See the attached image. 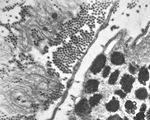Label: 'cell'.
<instances>
[{
  "label": "cell",
  "mask_w": 150,
  "mask_h": 120,
  "mask_svg": "<svg viewBox=\"0 0 150 120\" xmlns=\"http://www.w3.org/2000/svg\"><path fill=\"white\" fill-rule=\"evenodd\" d=\"M149 68H150V66H149Z\"/></svg>",
  "instance_id": "cell-21"
},
{
  "label": "cell",
  "mask_w": 150,
  "mask_h": 120,
  "mask_svg": "<svg viewBox=\"0 0 150 120\" xmlns=\"http://www.w3.org/2000/svg\"><path fill=\"white\" fill-rule=\"evenodd\" d=\"M98 85H99V83H98L97 80H93V79H91V80H89L88 82L86 83L85 91L87 93L95 92V91L98 89Z\"/></svg>",
  "instance_id": "cell-4"
},
{
  "label": "cell",
  "mask_w": 150,
  "mask_h": 120,
  "mask_svg": "<svg viewBox=\"0 0 150 120\" xmlns=\"http://www.w3.org/2000/svg\"><path fill=\"white\" fill-rule=\"evenodd\" d=\"M136 97L138 99H145L147 97V91L144 88H140L136 91Z\"/></svg>",
  "instance_id": "cell-11"
},
{
  "label": "cell",
  "mask_w": 150,
  "mask_h": 120,
  "mask_svg": "<svg viewBox=\"0 0 150 120\" xmlns=\"http://www.w3.org/2000/svg\"><path fill=\"white\" fill-rule=\"evenodd\" d=\"M118 76H119V71L118 70H116L113 72L112 74L110 75V78H109V84H114L116 81H117V78H118Z\"/></svg>",
  "instance_id": "cell-12"
},
{
  "label": "cell",
  "mask_w": 150,
  "mask_h": 120,
  "mask_svg": "<svg viewBox=\"0 0 150 120\" xmlns=\"http://www.w3.org/2000/svg\"><path fill=\"white\" fill-rule=\"evenodd\" d=\"M110 73V67H105L103 70V77H107L108 75H109Z\"/></svg>",
  "instance_id": "cell-13"
},
{
  "label": "cell",
  "mask_w": 150,
  "mask_h": 120,
  "mask_svg": "<svg viewBox=\"0 0 150 120\" xmlns=\"http://www.w3.org/2000/svg\"><path fill=\"white\" fill-rule=\"evenodd\" d=\"M129 71L131 72V73H135V72L137 71V66L134 65V64H131L129 67Z\"/></svg>",
  "instance_id": "cell-15"
},
{
  "label": "cell",
  "mask_w": 150,
  "mask_h": 120,
  "mask_svg": "<svg viewBox=\"0 0 150 120\" xmlns=\"http://www.w3.org/2000/svg\"><path fill=\"white\" fill-rule=\"evenodd\" d=\"M125 108H126L127 112L133 113L135 111V109H136V103L132 101H127L126 104H125Z\"/></svg>",
  "instance_id": "cell-10"
},
{
  "label": "cell",
  "mask_w": 150,
  "mask_h": 120,
  "mask_svg": "<svg viewBox=\"0 0 150 120\" xmlns=\"http://www.w3.org/2000/svg\"><path fill=\"white\" fill-rule=\"evenodd\" d=\"M105 62H106L105 56H104L103 54L99 55L97 58L95 59V61L93 62L92 66H91V68H90L91 72L94 74H97L98 72H100L101 69H102V67L105 65Z\"/></svg>",
  "instance_id": "cell-2"
},
{
  "label": "cell",
  "mask_w": 150,
  "mask_h": 120,
  "mask_svg": "<svg viewBox=\"0 0 150 120\" xmlns=\"http://www.w3.org/2000/svg\"><path fill=\"white\" fill-rule=\"evenodd\" d=\"M145 109H146V105H145V104H142L141 108H140V112H142V113H144Z\"/></svg>",
  "instance_id": "cell-18"
},
{
  "label": "cell",
  "mask_w": 150,
  "mask_h": 120,
  "mask_svg": "<svg viewBox=\"0 0 150 120\" xmlns=\"http://www.w3.org/2000/svg\"><path fill=\"white\" fill-rule=\"evenodd\" d=\"M149 78V73H148V70H147L145 67H142L139 71V75H138V79H139V82L142 83V84H145L147 82Z\"/></svg>",
  "instance_id": "cell-7"
},
{
  "label": "cell",
  "mask_w": 150,
  "mask_h": 120,
  "mask_svg": "<svg viewBox=\"0 0 150 120\" xmlns=\"http://www.w3.org/2000/svg\"><path fill=\"white\" fill-rule=\"evenodd\" d=\"M148 120H150V111H149V113H148Z\"/></svg>",
  "instance_id": "cell-19"
},
{
  "label": "cell",
  "mask_w": 150,
  "mask_h": 120,
  "mask_svg": "<svg viewBox=\"0 0 150 120\" xmlns=\"http://www.w3.org/2000/svg\"><path fill=\"white\" fill-rule=\"evenodd\" d=\"M106 108H107L108 111H116V110H118V108H119V102H118L115 98H113L112 100H110V101L106 104Z\"/></svg>",
  "instance_id": "cell-8"
},
{
  "label": "cell",
  "mask_w": 150,
  "mask_h": 120,
  "mask_svg": "<svg viewBox=\"0 0 150 120\" xmlns=\"http://www.w3.org/2000/svg\"><path fill=\"white\" fill-rule=\"evenodd\" d=\"M111 62L115 65H121L124 63V56L120 52H114L111 55Z\"/></svg>",
  "instance_id": "cell-5"
},
{
  "label": "cell",
  "mask_w": 150,
  "mask_h": 120,
  "mask_svg": "<svg viewBox=\"0 0 150 120\" xmlns=\"http://www.w3.org/2000/svg\"><path fill=\"white\" fill-rule=\"evenodd\" d=\"M97 120H100V119H97Z\"/></svg>",
  "instance_id": "cell-20"
},
{
  "label": "cell",
  "mask_w": 150,
  "mask_h": 120,
  "mask_svg": "<svg viewBox=\"0 0 150 120\" xmlns=\"http://www.w3.org/2000/svg\"><path fill=\"white\" fill-rule=\"evenodd\" d=\"M108 120H122V119L120 118L118 115H113V116H110L109 118H108Z\"/></svg>",
  "instance_id": "cell-17"
},
{
  "label": "cell",
  "mask_w": 150,
  "mask_h": 120,
  "mask_svg": "<svg viewBox=\"0 0 150 120\" xmlns=\"http://www.w3.org/2000/svg\"><path fill=\"white\" fill-rule=\"evenodd\" d=\"M115 94L116 95H119L121 98H124L125 96H126V93H125L123 90H117V91H115Z\"/></svg>",
  "instance_id": "cell-14"
},
{
  "label": "cell",
  "mask_w": 150,
  "mask_h": 120,
  "mask_svg": "<svg viewBox=\"0 0 150 120\" xmlns=\"http://www.w3.org/2000/svg\"><path fill=\"white\" fill-rule=\"evenodd\" d=\"M133 82H134V78H133V76L128 75V74H125L121 79L122 90L124 91L125 93L130 92V91H131V88H132Z\"/></svg>",
  "instance_id": "cell-3"
},
{
  "label": "cell",
  "mask_w": 150,
  "mask_h": 120,
  "mask_svg": "<svg viewBox=\"0 0 150 120\" xmlns=\"http://www.w3.org/2000/svg\"><path fill=\"white\" fill-rule=\"evenodd\" d=\"M135 120H144V113H142V112L138 113L135 117Z\"/></svg>",
  "instance_id": "cell-16"
},
{
  "label": "cell",
  "mask_w": 150,
  "mask_h": 120,
  "mask_svg": "<svg viewBox=\"0 0 150 120\" xmlns=\"http://www.w3.org/2000/svg\"><path fill=\"white\" fill-rule=\"evenodd\" d=\"M1 120H36L34 116H13L8 117L2 112L1 113Z\"/></svg>",
  "instance_id": "cell-6"
},
{
  "label": "cell",
  "mask_w": 150,
  "mask_h": 120,
  "mask_svg": "<svg viewBox=\"0 0 150 120\" xmlns=\"http://www.w3.org/2000/svg\"><path fill=\"white\" fill-rule=\"evenodd\" d=\"M101 97H102V96H101L100 94H96V95L92 96V97L90 98V100H89V104H90V106L91 107L96 106V105L99 103V101L101 100Z\"/></svg>",
  "instance_id": "cell-9"
},
{
  "label": "cell",
  "mask_w": 150,
  "mask_h": 120,
  "mask_svg": "<svg viewBox=\"0 0 150 120\" xmlns=\"http://www.w3.org/2000/svg\"><path fill=\"white\" fill-rule=\"evenodd\" d=\"M91 111V106L86 99H82L78 102V104L75 107V112L80 116L88 115Z\"/></svg>",
  "instance_id": "cell-1"
}]
</instances>
